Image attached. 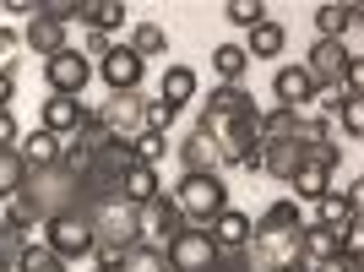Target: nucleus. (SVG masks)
Instances as JSON below:
<instances>
[{
	"instance_id": "2",
	"label": "nucleus",
	"mask_w": 364,
	"mask_h": 272,
	"mask_svg": "<svg viewBox=\"0 0 364 272\" xmlns=\"http://www.w3.org/2000/svg\"><path fill=\"white\" fill-rule=\"evenodd\" d=\"M22 202L38 212V224L60 218V212H87V207H82V185H76V174H65L60 164H55V169H28Z\"/></svg>"
},
{
	"instance_id": "29",
	"label": "nucleus",
	"mask_w": 364,
	"mask_h": 272,
	"mask_svg": "<svg viewBox=\"0 0 364 272\" xmlns=\"http://www.w3.org/2000/svg\"><path fill=\"white\" fill-rule=\"evenodd\" d=\"M16 272H71V261H60L44 240H28L22 256H16Z\"/></svg>"
},
{
	"instance_id": "26",
	"label": "nucleus",
	"mask_w": 364,
	"mask_h": 272,
	"mask_svg": "<svg viewBox=\"0 0 364 272\" xmlns=\"http://www.w3.org/2000/svg\"><path fill=\"white\" fill-rule=\"evenodd\" d=\"M125 0H82V22H87L92 33H114V28H125Z\"/></svg>"
},
{
	"instance_id": "8",
	"label": "nucleus",
	"mask_w": 364,
	"mask_h": 272,
	"mask_svg": "<svg viewBox=\"0 0 364 272\" xmlns=\"http://www.w3.org/2000/svg\"><path fill=\"white\" fill-rule=\"evenodd\" d=\"M250 115H256V98H250L245 88H213V98H207V109H201L196 131L218 136L223 125H234V120H250Z\"/></svg>"
},
{
	"instance_id": "38",
	"label": "nucleus",
	"mask_w": 364,
	"mask_h": 272,
	"mask_svg": "<svg viewBox=\"0 0 364 272\" xmlns=\"http://www.w3.org/2000/svg\"><path fill=\"white\" fill-rule=\"evenodd\" d=\"M174 115H180V109H168V104H152V98H147V131L168 136V125H174Z\"/></svg>"
},
{
	"instance_id": "43",
	"label": "nucleus",
	"mask_w": 364,
	"mask_h": 272,
	"mask_svg": "<svg viewBox=\"0 0 364 272\" xmlns=\"http://www.w3.org/2000/svg\"><path fill=\"white\" fill-rule=\"evenodd\" d=\"M16 44H22V33H11V28H0V66L16 55Z\"/></svg>"
},
{
	"instance_id": "12",
	"label": "nucleus",
	"mask_w": 364,
	"mask_h": 272,
	"mask_svg": "<svg viewBox=\"0 0 364 272\" xmlns=\"http://www.w3.org/2000/svg\"><path fill=\"white\" fill-rule=\"evenodd\" d=\"M141 71H147V61H141L131 44H114L104 55V66H98V76L109 82V93H141Z\"/></svg>"
},
{
	"instance_id": "39",
	"label": "nucleus",
	"mask_w": 364,
	"mask_h": 272,
	"mask_svg": "<svg viewBox=\"0 0 364 272\" xmlns=\"http://www.w3.org/2000/svg\"><path fill=\"white\" fill-rule=\"evenodd\" d=\"M109 49H114V44H109V33H92V28H87V38H82V55H92V61H104Z\"/></svg>"
},
{
	"instance_id": "9",
	"label": "nucleus",
	"mask_w": 364,
	"mask_h": 272,
	"mask_svg": "<svg viewBox=\"0 0 364 272\" xmlns=\"http://www.w3.org/2000/svg\"><path fill=\"white\" fill-rule=\"evenodd\" d=\"M136 229H141V240L147 245H168L174 234H185V212L174 207V197H152V202H141L136 207Z\"/></svg>"
},
{
	"instance_id": "18",
	"label": "nucleus",
	"mask_w": 364,
	"mask_h": 272,
	"mask_svg": "<svg viewBox=\"0 0 364 272\" xmlns=\"http://www.w3.org/2000/svg\"><path fill=\"white\" fill-rule=\"evenodd\" d=\"M332 256H337V229L304 218V229H299V267H316V261H332Z\"/></svg>"
},
{
	"instance_id": "14",
	"label": "nucleus",
	"mask_w": 364,
	"mask_h": 272,
	"mask_svg": "<svg viewBox=\"0 0 364 272\" xmlns=\"http://www.w3.org/2000/svg\"><path fill=\"white\" fill-rule=\"evenodd\" d=\"M272 93H277V104L283 109H294V115H299V109H310L316 104V82H310V71H304V66H283V71L272 76Z\"/></svg>"
},
{
	"instance_id": "21",
	"label": "nucleus",
	"mask_w": 364,
	"mask_h": 272,
	"mask_svg": "<svg viewBox=\"0 0 364 272\" xmlns=\"http://www.w3.org/2000/svg\"><path fill=\"white\" fill-rule=\"evenodd\" d=\"M353 28H359V6H353V0H348V6L326 0V6L316 11V33H321V38H337V44H343Z\"/></svg>"
},
{
	"instance_id": "23",
	"label": "nucleus",
	"mask_w": 364,
	"mask_h": 272,
	"mask_svg": "<svg viewBox=\"0 0 364 272\" xmlns=\"http://www.w3.org/2000/svg\"><path fill=\"white\" fill-rule=\"evenodd\" d=\"M60 136H49V131H28L22 142H16V152H22V164L28 169H55L60 164Z\"/></svg>"
},
{
	"instance_id": "25",
	"label": "nucleus",
	"mask_w": 364,
	"mask_h": 272,
	"mask_svg": "<svg viewBox=\"0 0 364 272\" xmlns=\"http://www.w3.org/2000/svg\"><path fill=\"white\" fill-rule=\"evenodd\" d=\"M294 202H321L326 197V191H332V169H321V164H310V158H304L299 169H294Z\"/></svg>"
},
{
	"instance_id": "19",
	"label": "nucleus",
	"mask_w": 364,
	"mask_h": 272,
	"mask_svg": "<svg viewBox=\"0 0 364 272\" xmlns=\"http://www.w3.org/2000/svg\"><path fill=\"white\" fill-rule=\"evenodd\" d=\"M283 44H289V33H283V22H272V16H267V22H256V28H250V38H245V55H250V61H277V55H283Z\"/></svg>"
},
{
	"instance_id": "34",
	"label": "nucleus",
	"mask_w": 364,
	"mask_h": 272,
	"mask_svg": "<svg viewBox=\"0 0 364 272\" xmlns=\"http://www.w3.org/2000/svg\"><path fill=\"white\" fill-rule=\"evenodd\" d=\"M131 152H136V164H152V169H158V158L168 152V136H158V131H141L136 142H131Z\"/></svg>"
},
{
	"instance_id": "28",
	"label": "nucleus",
	"mask_w": 364,
	"mask_h": 272,
	"mask_svg": "<svg viewBox=\"0 0 364 272\" xmlns=\"http://www.w3.org/2000/svg\"><path fill=\"white\" fill-rule=\"evenodd\" d=\"M245 66H250V55H245L240 44H218V49H213V71H218V88H240Z\"/></svg>"
},
{
	"instance_id": "10",
	"label": "nucleus",
	"mask_w": 364,
	"mask_h": 272,
	"mask_svg": "<svg viewBox=\"0 0 364 272\" xmlns=\"http://www.w3.org/2000/svg\"><path fill=\"white\" fill-rule=\"evenodd\" d=\"M98 109H104V125H109L114 142H136V136L147 131V98H141V93H114V98L98 104Z\"/></svg>"
},
{
	"instance_id": "4",
	"label": "nucleus",
	"mask_w": 364,
	"mask_h": 272,
	"mask_svg": "<svg viewBox=\"0 0 364 272\" xmlns=\"http://www.w3.org/2000/svg\"><path fill=\"white\" fill-rule=\"evenodd\" d=\"M38 240H44L60 261H82V256H92L98 234H92V218H87V212H60V218H49V224H44Z\"/></svg>"
},
{
	"instance_id": "35",
	"label": "nucleus",
	"mask_w": 364,
	"mask_h": 272,
	"mask_svg": "<svg viewBox=\"0 0 364 272\" xmlns=\"http://www.w3.org/2000/svg\"><path fill=\"white\" fill-rule=\"evenodd\" d=\"M332 115H343V131L348 136H364V98H348V93H343Z\"/></svg>"
},
{
	"instance_id": "24",
	"label": "nucleus",
	"mask_w": 364,
	"mask_h": 272,
	"mask_svg": "<svg viewBox=\"0 0 364 272\" xmlns=\"http://www.w3.org/2000/svg\"><path fill=\"white\" fill-rule=\"evenodd\" d=\"M120 197L131 202V207H141V202H152V197H164L158 169H152V164H131V169H125V180H120Z\"/></svg>"
},
{
	"instance_id": "30",
	"label": "nucleus",
	"mask_w": 364,
	"mask_h": 272,
	"mask_svg": "<svg viewBox=\"0 0 364 272\" xmlns=\"http://www.w3.org/2000/svg\"><path fill=\"white\" fill-rule=\"evenodd\" d=\"M120 272H168V256H164V245H147V240H136L131 251H125Z\"/></svg>"
},
{
	"instance_id": "3",
	"label": "nucleus",
	"mask_w": 364,
	"mask_h": 272,
	"mask_svg": "<svg viewBox=\"0 0 364 272\" xmlns=\"http://www.w3.org/2000/svg\"><path fill=\"white\" fill-rule=\"evenodd\" d=\"M174 207L185 212V224H191V229H207L218 212L228 207L223 174H180V185H174Z\"/></svg>"
},
{
	"instance_id": "31",
	"label": "nucleus",
	"mask_w": 364,
	"mask_h": 272,
	"mask_svg": "<svg viewBox=\"0 0 364 272\" xmlns=\"http://www.w3.org/2000/svg\"><path fill=\"white\" fill-rule=\"evenodd\" d=\"M131 49H136L141 61H158V55H168V33L158 22H136L131 28Z\"/></svg>"
},
{
	"instance_id": "41",
	"label": "nucleus",
	"mask_w": 364,
	"mask_h": 272,
	"mask_svg": "<svg viewBox=\"0 0 364 272\" xmlns=\"http://www.w3.org/2000/svg\"><path fill=\"white\" fill-rule=\"evenodd\" d=\"M310 272H364V261H348V256H332V261H316Z\"/></svg>"
},
{
	"instance_id": "16",
	"label": "nucleus",
	"mask_w": 364,
	"mask_h": 272,
	"mask_svg": "<svg viewBox=\"0 0 364 272\" xmlns=\"http://www.w3.org/2000/svg\"><path fill=\"white\" fill-rule=\"evenodd\" d=\"M174 152H180L185 174H218V169H223V164H218V142H213L207 131H191Z\"/></svg>"
},
{
	"instance_id": "13",
	"label": "nucleus",
	"mask_w": 364,
	"mask_h": 272,
	"mask_svg": "<svg viewBox=\"0 0 364 272\" xmlns=\"http://www.w3.org/2000/svg\"><path fill=\"white\" fill-rule=\"evenodd\" d=\"M299 164H304V142H294V136H261V174L289 185Z\"/></svg>"
},
{
	"instance_id": "5",
	"label": "nucleus",
	"mask_w": 364,
	"mask_h": 272,
	"mask_svg": "<svg viewBox=\"0 0 364 272\" xmlns=\"http://www.w3.org/2000/svg\"><path fill=\"white\" fill-rule=\"evenodd\" d=\"M44 82H49V93H55V98H82V93H87V82H92V61L82 55V49L65 44L60 55H49V61H44Z\"/></svg>"
},
{
	"instance_id": "44",
	"label": "nucleus",
	"mask_w": 364,
	"mask_h": 272,
	"mask_svg": "<svg viewBox=\"0 0 364 272\" xmlns=\"http://www.w3.org/2000/svg\"><path fill=\"white\" fill-rule=\"evenodd\" d=\"M283 272H310V267H299V261H294V267H283Z\"/></svg>"
},
{
	"instance_id": "22",
	"label": "nucleus",
	"mask_w": 364,
	"mask_h": 272,
	"mask_svg": "<svg viewBox=\"0 0 364 272\" xmlns=\"http://www.w3.org/2000/svg\"><path fill=\"white\" fill-rule=\"evenodd\" d=\"M22 44H28L38 61H49V55H60V49H65V28H60V22H49V16H28Z\"/></svg>"
},
{
	"instance_id": "20",
	"label": "nucleus",
	"mask_w": 364,
	"mask_h": 272,
	"mask_svg": "<svg viewBox=\"0 0 364 272\" xmlns=\"http://www.w3.org/2000/svg\"><path fill=\"white\" fill-rule=\"evenodd\" d=\"M196 71L191 66H168L164 71V82H158V104H168V109H185L191 98H196Z\"/></svg>"
},
{
	"instance_id": "37",
	"label": "nucleus",
	"mask_w": 364,
	"mask_h": 272,
	"mask_svg": "<svg viewBox=\"0 0 364 272\" xmlns=\"http://www.w3.org/2000/svg\"><path fill=\"white\" fill-rule=\"evenodd\" d=\"M22 234H11V229L0 224V272H16V256H22Z\"/></svg>"
},
{
	"instance_id": "40",
	"label": "nucleus",
	"mask_w": 364,
	"mask_h": 272,
	"mask_svg": "<svg viewBox=\"0 0 364 272\" xmlns=\"http://www.w3.org/2000/svg\"><path fill=\"white\" fill-rule=\"evenodd\" d=\"M16 142H22V131H16L11 109H0V147H16Z\"/></svg>"
},
{
	"instance_id": "33",
	"label": "nucleus",
	"mask_w": 364,
	"mask_h": 272,
	"mask_svg": "<svg viewBox=\"0 0 364 272\" xmlns=\"http://www.w3.org/2000/svg\"><path fill=\"white\" fill-rule=\"evenodd\" d=\"M223 16L234 22V28H245V33H250L256 22H267V6H261V0H228V6H223Z\"/></svg>"
},
{
	"instance_id": "17",
	"label": "nucleus",
	"mask_w": 364,
	"mask_h": 272,
	"mask_svg": "<svg viewBox=\"0 0 364 272\" xmlns=\"http://www.w3.org/2000/svg\"><path fill=\"white\" fill-rule=\"evenodd\" d=\"M207 234H213L218 251H245V245H250V218H245L240 207H223L213 224H207Z\"/></svg>"
},
{
	"instance_id": "1",
	"label": "nucleus",
	"mask_w": 364,
	"mask_h": 272,
	"mask_svg": "<svg viewBox=\"0 0 364 272\" xmlns=\"http://www.w3.org/2000/svg\"><path fill=\"white\" fill-rule=\"evenodd\" d=\"M299 229H304V218H299V202L294 197L272 202L261 218H250V245H245V251H250V267L256 272L294 267V261H299Z\"/></svg>"
},
{
	"instance_id": "15",
	"label": "nucleus",
	"mask_w": 364,
	"mask_h": 272,
	"mask_svg": "<svg viewBox=\"0 0 364 272\" xmlns=\"http://www.w3.org/2000/svg\"><path fill=\"white\" fill-rule=\"evenodd\" d=\"M82 115H87V104H82V98H55V93H49L44 98V115H38V131H49V136H76L82 131Z\"/></svg>"
},
{
	"instance_id": "11",
	"label": "nucleus",
	"mask_w": 364,
	"mask_h": 272,
	"mask_svg": "<svg viewBox=\"0 0 364 272\" xmlns=\"http://www.w3.org/2000/svg\"><path fill=\"white\" fill-rule=\"evenodd\" d=\"M348 61H353L348 44H337V38H316V44H310L304 71H310V82H316L321 93H332L337 82H343V71H348Z\"/></svg>"
},
{
	"instance_id": "36",
	"label": "nucleus",
	"mask_w": 364,
	"mask_h": 272,
	"mask_svg": "<svg viewBox=\"0 0 364 272\" xmlns=\"http://www.w3.org/2000/svg\"><path fill=\"white\" fill-rule=\"evenodd\" d=\"M33 16H49V22H76V16H82V0H38V11Z\"/></svg>"
},
{
	"instance_id": "32",
	"label": "nucleus",
	"mask_w": 364,
	"mask_h": 272,
	"mask_svg": "<svg viewBox=\"0 0 364 272\" xmlns=\"http://www.w3.org/2000/svg\"><path fill=\"white\" fill-rule=\"evenodd\" d=\"M353 218V207H348V197H343V191H326V197L316 202V218H310V224H326V229H343Z\"/></svg>"
},
{
	"instance_id": "7",
	"label": "nucleus",
	"mask_w": 364,
	"mask_h": 272,
	"mask_svg": "<svg viewBox=\"0 0 364 272\" xmlns=\"http://www.w3.org/2000/svg\"><path fill=\"white\" fill-rule=\"evenodd\" d=\"M164 256H168V272H213L218 245H213L207 229H185V234H174L164 245Z\"/></svg>"
},
{
	"instance_id": "6",
	"label": "nucleus",
	"mask_w": 364,
	"mask_h": 272,
	"mask_svg": "<svg viewBox=\"0 0 364 272\" xmlns=\"http://www.w3.org/2000/svg\"><path fill=\"white\" fill-rule=\"evenodd\" d=\"M87 218H92V234H98V245H125V251H131V245L141 240V229H136V207H131L125 197L104 202V207H92Z\"/></svg>"
},
{
	"instance_id": "45",
	"label": "nucleus",
	"mask_w": 364,
	"mask_h": 272,
	"mask_svg": "<svg viewBox=\"0 0 364 272\" xmlns=\"http://www.w3.org/2000/svg\"><path fill=\"white\" fill-rule=\"evenodd\" d=\"M92 272H98V267H92Z\"/></svg>"
},
{
	"instance_id": "27",
	"label": "nucleus",
	"mask_w": 364,
	"mask_h": 272,
	"mask_svg": "<svg viewBox=\"0 0 364 272\" xmlns=\"http://www.w3.org/2000/svg\"><path fill=\"white\" fill-rule=\"evenodd\" d=\"M22 185H28V164H22V152L0 147V207H6L11 197H22Z\"/></svg>"
},
{
	"instance_id": "42",
	"label": "nucleus",
	"mask_w": 364,
	"mask_h": 272,
	"mask_svg": "<svg viewBox=\"0 0 364 272\" xmlns=\"http://www.w3.org/2000/svg\"><path fill=\"white\" fill-rule=\"evenodd\" d=\"M11 98H16V76L11 66H0V109H11Z\"/></svg>"
}]
</instances>
